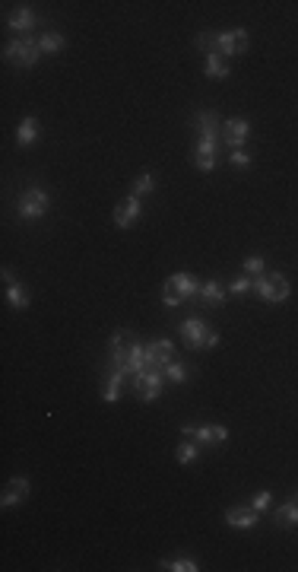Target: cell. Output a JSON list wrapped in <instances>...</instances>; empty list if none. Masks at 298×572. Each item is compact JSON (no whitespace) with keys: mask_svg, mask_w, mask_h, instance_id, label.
<instances>
[{"mask_svg":"<svg viewBox=\"0 0 298 572\" xmlns=\"http://www.w3.org/2000/svg\"><path fill=\"white\" fill-rule=\"evenodd\" d=\"M289 293L292 286L283 273H260V277H254V296H260L264 302H285Z\"/></svg>","mask_w":298,"mask_h":572,"instance_id":"obj_5","label":"cell"},{"mask_svg":"<svg viewBox=\"0 0 298 572\" xmlns=\"http://www.w3.org/2000/svg\"><path fill=\"white\" fill-rule=\"evenodd\" d=\"M165 379L172 382V385H184V382H187V366H184V363H178V360H172L165 366Z\"/></svg>","mask_w":298,"mask_h":572,"instance_id":"obj_28","label":"cell"},{"mask_svg":"<svg viewBox=\"0 0 298 572\" xmlns=\"http://www.w3.org/2000/svg\"><path fill=\"white\" fill-rule=\"evenodd\" d=\"M26 499H29V480L13 477L7 486H4V493H0V506L13 509V506H20V502H26Z\"/></svg>","mask_w":298,"mask_h":572,"instance_id":"obj_14","label":"cell"},{"mask_svg":"<svg viewBox=\"0 0 298 572\" xmlns=\"http://www.w3.org/2000/svg\"><path fill=\"white\" fill-rule=\"evenodd\" d=\"M124 385H127V372H121V369H105L102 401H105V404H118L121 394H124Z\"/></svg>","mask_w":298,"mask_h":572,"instance_id":"obj_13","label":"cell"},{"mask_svg":"<svg viewBox=\"0 0 298 572\" xmlns=\"http://www.w3.org/2000/svg\"><path fill=\"white\" fill-rule=\"evenodd\" d=\"M210 334V321L194 315V318H184L181 321V337H184V346L187 350H203V340Z\"/></svg>","mask_w":298,"mask_h":572,"instance_id":"obj_8","label":"cell"},{"mask_svg":"<svg viewBox=\"0 0 298 572\" xmlns=\"http://www.w3.org/2000/svg\"><path fill=\"white\" fill-rule=\"evenodd\" d=\"M194 127H197V147H194V166L200 172H212L216 169V156H219V143H222V124L219 115L203 108L194 115Z\"/></svg>","mask_w":298,"mask_h":572,"instance_id":"obj_1","label":"cell"},{"mask_svg":"<svg viewBox=\"0 0 298 572\" xmlns=\"http://www.w3.org/2000/svg\"><path fill=\"white\" fill-rule=\"evenodd\" d=\"M39 131H41V124L35 115L22 118L20 124H16V147H32L35 140H39Z\"/></svg>","mask_w":298,"mask_h":572,"instance_id":"obj_19","label":"cell"},{"mask_svg":"<svg viewBox=\"0 0 298 572\" xmlns=\"http://www.w3.org/2000/svg\"><path fill=\"white\" fill-rule=\"evenodd\" d=\"M4 58L10 60L13 67H35L41 60V48H39V39H32V35H16V39H10L7 45H4Z\"/></svg>","mask_w":298,"mask_h":572,"instance_id":"obj_3","label":"cell"},{"mask_svg":"<svg viewBox=\"0 0 298 572\" xmlns=\"http://www.w3.org/2000/svg\"><path fill=\"white\" fill-rule=\"evenodd\" d=\"M162 569L165 572H200V563L194 557H172V559H162Z\"/></svg>","mask_w":298,"mask_h":572,"instance_id":"obj_24","label":"cell"},{"mask_svg":"<svg viewBox=\"0 0 298 572\" xmlns=\"http://www.w3.org/2000/svg\"><path fill=\"white\" fill-rule=\"evenodd\" d=\"M226 296H229V290L219 283V280H206V283L200 286L197 299H200V306H203V308H216V306H222V302H226Z\"/></svg>","mask_w":298,"mask_h":572,"instance_id":"obj_17","label":"cell"},{"mask_svg":"<svg viewBox=\"0 0 298 572\" xmlns=\"http://www.w3.org/2000/svg\"><path fill=\"white\" fill-rule=\"evenodd\" d=\"M248 137H251V121L248 118H229L222 124V143L229 150H241L248 143Z\"/></svg>","mask_w":298,"mask_h":572,"instance_id":"obj_10","label":"cell"},{"mask_svg":"<svg viewBox=\"0 0 298 572\" xmlns=\"http://www.w3.org/2000/svg\"><path fill=\"white\" fill-rule=\"evenodd\" d=\"M146 353H149V366L165 369L168 363L175 360V340H168V337L149 340V344H146Z\"/></svg>","mask_w":298,"mask_h":572,"instance_id":"obj_12","label":"cell"},{"mask_svg":"<svg viewBox=\"0 0 298 572\" xmlns=\"http://www.w3.org/2000/svg\"><path fill=\"white\" fill-rule=\"evenodd\" d=\"M130 346H133V334L130 331H118L108 344V366L105 369H121L124 372L127 366V356H130Z\"/></svg>","mask_w":298,"mask_h":572,"instance_id":"obj_7","label":"cell"},{"mask_svg":"<svg viewBox=\"0 0 298 572\" xmlns=\"http://www.w3.org/2000/svg\"><path fill=\"white\" fill-rule=\"evenodd\" d=\"M241 264H245L248 277H260V273H264V258H260V254H248Z\"/></svg>","mask_w":298,"mask_h":572,"instance_id":"obj_31","label":"cell"},{"mask_svg":"<svg viewBox=\"0 0 298 572\" xmlns=\"http://www.w3.org/2000/svg\"><path fill=\"white\" fill-rule=\"evenodd\" d=\"M35 13L29 7H16V10H10L7 13V29L10 32H20V35H26L29 29H35Z\"/></svg>","mask_w":298,"mask_h":572,"instance_id":"obj_18","label":"cell"},{"mask_svg":"<svg viewBox=\"0 0 298 572\" xmlns=\"http://www.w3.org/2000/svg\"><path fill=\"white\" fill-rule=\"evenodd\" d=\"M165 286H172V290L181 296V299H197V293H200V286H203V283H200L194 273H184V271H181V273H172V277L165 280Z\"/></svg>","mask_w":298,"mask_h":572,"instance_id":"obj_15","label":"cell"},{"mask_svg":"<svg viewBox=\"0 0 298 572\" xmlns=\"http://www.w3.org/2000/svg\"><path fill=\"white\" fill-rule=\"evenodd\" d=\"M229 74H232V67H229V60L222 58V54H203V77H210V80H226Z\"/></svg>","mask_w":298,"mask_h":572,"instance_id":"obj_20","label":"cell"},{"mask_svg":"<svg viewBox=\"0 0 298 572\" xmlns=\"http://www.w3.org/2000/svg\"><path fill=\"white\" fill-rule=\"evenodd\" d=\"M197 458H200V442H181V446L175 448V461H178V464H194Z\"/></svg>","mask_w":298,"mask_h":572,"instance_id":"obj_26","label":"cell"},{"mask_svg":"<svg viewBox=\"0 0 298 572\" xmlns=\"http://www.w3.org/2000/svg\"><path fill=\"white\" fill-rule=\"evenodd\" d=\"M292 499H295V502H298V490H295V493H292Z\"/></svg>","mask_w":298,"mask_h":572,"instance_id":"obj_36","label":"cell"},{"mask_svg":"<svg viewBox=\"0 0 298 572\" xmlns=\"http://www.w3.org/2000/svg\"><path fill=\"white\" fill-rule=\"evenodd\" d=\"M181 436H187V439L200 442V446H219V442H226L229 439V429L226 426H181Z\"/></svg>","mask_w":298,"mask_h":572,"instance_id":"obj_9","label":"cell"},{"mask_svg":"<svg viewBox=\"0 0 298 572\" xmlns=\"http://www.w3.org/2000/svg\"><path fill=\"white\" fill-rule=\"evenodd\" d=\"M229 162H232L235 169H251V153H245V150H232V156H229Z\"/></svg>","mask_w":298,"mask_h":572,"instance_id":"obj_32","label":"cell"},{"mask_svg":"<svg viewBox=\"0 0 298 572\" xmlns=\"http://www.w3.org/2000/svg\"><path fill=\"white\" fill-rule=\"evenodd\" d=\"M156 191V178L149 172H143V175H137V181H133V191L130 194H137V197H143V194H153Z\"/></svg>","mask_w":298,"mask_h":572,"instance_id":"obj_29","label":"cell"},{"mask_svg":"<svg viewBox=\"0 0 298 572\" xmlns=\"http://www.w3.org/2000/svg\"><path fill=\"white\" fill-rule=\"evenodd\" d=\"M0 277H4V283H13V273H10V267H4V271H0Z\"/></svg>","mask_w":298,"mask_h":572,"instance_id":"obj_35","label":"cell"},{"mask_svg":"<svg viewBox=\"0 0 298 572\" xmlns=\"http://www.w3.org/2000/svg\"><path fill=\"white\" fill-rule=\"evenodd\" d=\"M162 385H165V369H159V366H149V369H143V372L130 375V388H133V394H137V401H143V404L159 401Z\"/></svg>","mask_w":298,"mask_h":572,"instance_id":"obj_2","label":"cell"},{"mask_svg":"<svg viewBox=\"0 0 298 572\" xmlns=\"http://www.w3.org/2000/svg\"><path fill=\"white\" fill-rule=\"evenodd\" d=\"M226 290H229V296H248V293H254V277H248V273H245V277H235Z\"/></svg>","mask_w":298,"mask_h":572,"instance_id":"obj_27","label":"cell"},{"mask_svg":"<svg viewBox=\"0 0 298 572\" xmlns=\"http://www.w3.org/2000/svg\"><path fill=\"white\" fill-rule=\"evenodd\" d=\"M143 369H149V353H146V344H140V340H133V346H130V356H127V366H124V372H127V375H137V372H143Z\"/></svg>","mask_w":298,"mask_h":572,"instance_id":"obj_21","label":"cell"},{"mask_svg":"<svg viewBox=\"0 0 298 572\" xmlns=\"http://www.w3.org/2000/svg\"><path fill=\"white\" fill-rule=\"evenodd\" d=\"M162 302H165L168 308H178V306H181V302H184V299H181V296L175 293L172 286H162Z\"/></svg>","mask_w":298,"mask_h":572,"instance_id":"obj_33","label":"cell"},{"mask_svg":"<svg viewBox=\"0 0 298 572\" xmlns=\"http://www.w3.org/2000/svg\"><path fill=\"white\" fill-rule=\"evenodd\" d=\"M140 216H143V204H140L137 194H127V197L118 200V207H114V226L118 229H130Z\"/></svg>","mask_w":298,"mask_h":572,"instance_id":"obj_11","label":"cell"},{"mask_svg":"<svg viewBox=\"0 0 298 572\" xmlns=\"http://www.w3.org/2000/svg\"><path fill=\"white\" fill-rule=\"evenodd\" d=\"M51 210V194L41 191V188H26L16 200V216L26 223H35V220H45V213Z\"/></svg>","mask_w":298,"mask_h":572,"instance_id":"obj_4","label":"cell"},{"mask_svg":"<svg viewBox=\"0 0 298 572\" xmlns=\"http://www.w3.org/2000/svg\"><path fill=\"white\" fill-rule=\"evenodd\" d=\"M212 346H219V334L210 327V334H206V340H203V350H212Z\"/></svg>","mask_w":298,"mask_h":572,"instance_id":"obj_34","label":"cell"},{"mask_svg":"<svg viewBox=\"0 0 298 572\" xmlns=\"http://www.w3.org/2000/svg\"><path fill=\"white\" fill-rule=\"evenodd\" d=\"M4 296H7V302H10V308H16V312H26L29 308V290L20 283V280H13V283H7V290H4Z\"/></svg>","mask_w":298,"mask_h":572,"instance_id":"obj_22","label":"cell"},{"mask_svg":"<svg viewBox=\"0 0 298 572\" xmlns=\"http://www.w3.org/2000/svg\"><path fill=\"white\" fill-rule=\"evenodd\" d=\"M251 48V35L248 29H229V32H216V54L222 58H238Z\"/></svg>","mask_w":298,"mask_h":572,"instance_id":"obj_6","label":"cell"},{"mask_svg":"<svg viewBox=\"0 0 298 572\" xmlns=\"http://www.w3.org/2000/svg\"><path fill=\"white\" fill-rule=\"evenodd\" d=\"M273 521H276L279 528H295V525H298V502H295V499H289V502L276 506V512H273Z\"/></svg>","mask_w":298,"mask_h":572,"instance_id":"obj_23","label":"cell"},{"mask_svg":"<svg viewBox=\"0 0 298 572\" xmlns=\"http://www.w3.org/2000/svg\"><path fill=\"white\" fill-rule=\"evenodd\" d=\"M270 506H273V493L270 490H260V493H254V496H251V509H254V512L264 515V512H270Z\"/></svg>","mask_w":298,"mask_h":572,"instance_id":"obj_30","label":"cell"},{"mask_svg":"<svg viewBox=\"0 0 298 572\" xmlns=\"http://www.w3.org/2000/svg\"><path fill=\"white\" fill-rule=\"evenodd\" d=\"M257 521H260V512H254L251 502H248V506H232L226 512V525L238 528V531H248V528H254Z\"/></svg>","mask_w":298,"mask_h":572,"instance_id":"obj_16","label":"cell"},{"mask_svg":"<svg viewBox=\"0 0 298 572\" xmlns=\"http://www.w3.org/2000/svg\"><path fill=\"white\" fill-rule=\"evenodd\" d=\"M64 45H67V39L60 32H45L39 39V48H41V54H57V51H64Z\"/></svg>","mask_w":298,"mask_h":572,"instance_id":"obj_25","label":"cell"}]
</instances>
